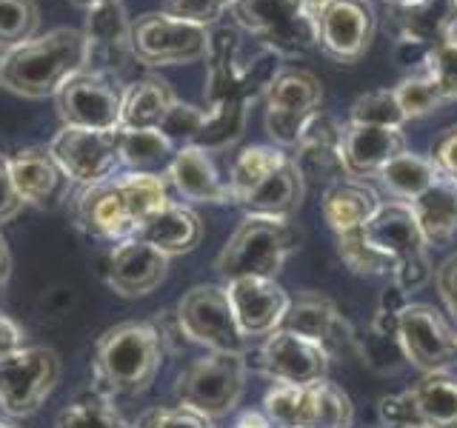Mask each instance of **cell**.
Wrapping results in <instances>:
<instances>
[{
	"label": "cell",
	"instance_id": "obj_1",
	"mask_svg": "<svg viewBox=\"0 0 457 428\" xmlns=\"http://www.w3.org/2000/svg\"><path fill=\"white\" fill-rule=\"evenodd\" d=\"M86 69L83 29L61 26L46 35H35L4 54L0 86L18 97H54L61 86Z\"/></svg>",
	"mask_w": 457,
	"mask_h": 428
},
{
	"label": "cell",
	"instance_id": "obj_2",
	"mask_svg": "<svg viewBox=\"0 0 457 428\" xmlns=\"http://www.w3.org/2000/svg\"><path fill=\"white\" fill-rule=\"evenodd\" d=\"M163 346L152 323L114 325L97 340L95 377L106 394H140L161 368Z\"/></svg>",
	"mask_w": 457,
	"mask_h": 428
},
{
	"label": "cell",
	"instance_id": "obj_3",
	"mask_svg": "<svg viewBox=\"0 0 457 428\" xmlns=\"http://www.w3.org/2000/svg\"><path fill=\"white\" fill-rule=\"evenodd\" d=\"M300 249V232L292 220L246 218L226 240L214 268L228 283L237 277H278L283 263Z\"/></svg>",
	"mask_w": 457,
	"mask_h": 428
},
{
	"label": "cell",
	"instance_id": "obj_4",
	"mask_svg": "<svg viewBox=\"0 0 457 428\" xmlns=\"http://www.w3.org/2000/svg\"><path fill=\"white\" fill-rule=\"evenodd\" d=\"M226 14L275 57H303L318 49L309 0H232Z\"/></svg>",
	"mask_w": 457,
	"mask_h": 428
},
{
	"label": "cell",
	"instance_id": "obj_5",
	"mask_svg": "<svg viewBox=\"0 0 457 428\" xmlns=\"http://www.w3.org/2000/svg\"><path fill=\"white\" fill-rule=\"evenodd\" d=\"M263 414L278 428H352L354 406L332 380L306 385L275 383L263 397Z\"/></svg>",
	"mask_w": 457,
	"mask_h": 428
},
{
	"label": "cell",
	"instance_id": "obj_6",
	"mask_svg": "<svg viewBox=\"0 0 457 428\" xmlns=\"http://www.w3.org/2000/svg\"><path fill=\"white\" fill-rule=\"evenodd\" d=\"M263 126L271 143L280 149H295L309 120L323 106V83L309 69L283 66L271 75L266 92Z\"/></svg>",
	"mask_w": 457,
	"mask_h": 428
},
{
	"label": "cell",
	"instance_id": "obj_7",
	"mask_svg": "<svg viewBox=\"0 0 457 428\" xmlns=\"http://www.w3.org/2000/svg\"><path fill=\"white\" fill-rule=\"evenodd\" d=\"M246 391V360L243 354L212 351L195 360L178 377L175 397L186 408L206 414L209 420L226 417Z\"/></svg>",
	"mask_w": 457,
	"mask_h": 428
},
{
	"label": "cell",
	"instance_id": "obj_8",
	"mask_svg": "<svg viewBox=\"0 0 457 428\" xmlns=\"http://www.w3.org/2000/svg\"><path fill=\"white\" fill-rule=\"evenodd\" d=\"M209 29L171 18L163 9L132 21V57L143 66H189L206 61Z\"/></svg>",
	"mask_w": 457,
	"mask_h": 428
},
{
	"label": "cell",
	"instance_id": "obj_9",
	"mask_svg": "<svg viewBox=\"0 0 457 428\" xmlns=\"http://www.w3.org/2000/svg\"><path fill=\"white\" fill-rule=\"evenodd\" d=\"M318 49L335 63H357L375 40L378 18L369 0H309Z\"/></svg>",
	"mask_w": 457,
	"mask_h": 428
},
{
	"label": "cell",
	"instance_id": "obj_10",
	"mask_svg": "<svg viewBox=\"0 0 457 428\" xmlns=\"http://www.w3.org/2000/svg\"><path fill=\"white\" fill-rule=\"evenodd\" d=\"M397 61L420 69L426 54L457 35V0H409L386 6Z\"/></svg>",
	"mask_w": 457,
	"mask_h": 428
},
{
	"label": "cell",
	"instance_id": "obj_11",
	"mask_svg": "<svg viewBox=\"0 0 457 428\" xmlns=\"http://www.w3.org/2000/svg\"><path fill=\"white\" fill-rule=\"evenodd\" d=\"M178 320L189 342L218 354H246L249 337L237 325L226 285H195L178 303Z\"/></svg>",
	"mask_w": 457,
	"mask_h": 428
},
{
	"label": "cell",
	"instance_id": "obj_12",
	"mask_svg": "<svg viewBox=\"0 0 457 428\" xmlns=\"http://www.w3.org/2000/svg\"><path fill=\"white\" fill-rule=\"evenodd\" d=\"M61 380V357L52 349L32 346L0 360V411L9 417H26L43 406Z\"/></svg>",
	"mask_w": 457,
	"mask_h": 428
},
{
	"label": "cell",
	"instance_id": "obj_13",
	"mask_svg": "<svg viewBox=\"0 0 457 428\" xmlns=\"http://www.w3.org/2000/svg\"><path fill=\"white\" fill-rule=\"evenodd\" d=\"M397 342L406 363L428 371H449L457 363V328L428 303H409L397 314Z\"/></svg>",
	"mask_w": 457,
	"mask_h": 428
},
{
	"label": "cell",
	"instance_id": "obj_14",
	"mask_svg": "<svg viewBox=\"0 0 457 428\" xmlns=\"http://www.w3.org/2000/svg\"><path fill=\"white\" fill-rule=\"evenodd\" d=\"M54 103L63 126L97 128V132L120 128L123 89L118 80L100 75V71L83 69L78 75H71L61 86V92L54 95Z\"/></svg>",
	"mask_w": 457,
	"mask_h": 428
},
{
	"label": "cell",
	"instance_id": "obj_15",
	"mask_svg": "<svg viewBox=\"0 0 457 428\" xmlns=\"http://www.w3.org/2000/svg\"><path fill=\"white\" fill-rule=\"evenodd\" d=\"M49 152L61 166V171L80 185H95L118 175L120 166V137L114 132L97 128L63 126L49 143Z\"/></svg>",
	"mask_w": 457,
	"mask_h": 428
},
{
	"label": "cell",
	"instance_id": "obj_16",
	"mask_svg": "<svg viewBox=\"0 0 457 428\" xmlns=\"http://www.w3.org/2000/svg\"><path fill=\"white\" fill-rule=\"evenodd\" d=\"M78 223L89 237L120 243L137 237L143 218L135 206L123 175L86 185L78 200Z\"/></svg>",
	"mask_w": 457,
	"mask_h": 428
},
{
	"label": "cell",
	"instance_id": "obj_17",
	"mask_svg": "<svg viewBox=\"0 0 457 428\" xmlns=\"http://www.w3.org/2000/svg\"><path fill=\"white\" fill-rule=\"evenodd\" d=\"M332 357L326 354L320 342H314L289 328H278L266 337V342L257 351V368L275 383L306 385L314 380H323Z\"/></svg>",
	"mask_w": 457,
	"mask_h": 428
},
{
	"label": "cell",
	"instance_id": "obj_18",
	"mask_svg": "<svg viewBox=\"0 0 457 428\" xmlns=\"http://www.w3.org/2000/svg\"><path fill=\"white\" fill-rule=\"evenodd\" d=\"M343 140H346V123H340L335 114H326L323 109L314 114L292 154L306 183H318L328 189L332 183L349 177Z\"/></svg>",
	"mask_w": 457,
	"mask_h": 428
},
{
	"label": "cell",
	"instance_id": "obj_19",
	"mask_svg": "<svg viewBox=\"0 0 457 428\" xmlns=\"http://www.w3.org/2000/svg\"><path fill=\"white\" fill-rule=\"evenodd\" d=\"M280 328L303 334L314 342H320L326 354L332 357H349L352 351H361V337L354 334L349 320L337 311V306L328 297L318 292H306L292 300L289 314Z\"/></svg>",
	"mask_w": 457,
	"mask_h": 428
},
{
	"label": "cell",
	"instance_id": "obj_20",
	"mask_svg": "<svg viewBox=\"0 0 457 428\" xmlns=\"http://www.w3.org/2000/svg\"><path fill=\"white\" fill-rule=\"evenodd\" d=\"M237 325L246 337H269L283 325L292 297L275 277H237L226 283Z\"/></svg>",
	"mask_w": 457,
	"mask_h": 428
},
{
	"label": "cell",
	"instance_id": "obj_21",
	"mask_svg": "<svg viewBox=\"0 0 457 428\" xmlns=\"http://www.w3.org/2000/svg\"><path fill=\"white\" fill-rule=\"evenodd\" d=\"M86 69L100 71V75L114 78L123 63L135 61L132 57V21L123 9L120 0L95 6L86 12Z\"/></svg>",
	"mask_w": 457,
	"mask_h": 428
},
{
	"label": "cell",
	"instance_id": "obj_22",
	"mask_svg": "<svg viewBox=\"0 0 457 428\" xmlns=\"http://www.w3.org/2000/svg\"><path fill=\"white\" fill-rule=\"evenodd\" d=\"M166 268H169L166 254L149 246L146 240L129 237L112 249L106 277L120 297H143L166 280Z\"/></svg>",
	"mask_w": 457,
	"mask_h": 428
},
{
	"label": "cell",
	"instance_id": "obj_23",
	"mask_svg": "<svg viewBox=\"0 0 457 428\" xmlns=\"http://www.w3.org/2000/svg\"><path fill=\"white\" fill-rule=\"evenodd\" d=\"M166 180L175 185L178 194L189 200V203H212V206L235 203L228 180L220 177L212 154L200 146L178 149L166 169Z\"/></svg>",
	"mask_w": 457,
	"mask_h": 428
},
{
	"label": "cell",
	"instance_id": "obj_24",
	"mask_svg": "<svg viewBox=\"0 0 457 428\" xmlns=\"http://www.w3.org/2000/svg\"><path fill=\"white\" fill-rule=\"evenodd\" d=\"M406 152L403 128L375 126V123H346V140H343V157H346L349 177H378L380 169Z\"/></svg>",
	"mask_w": 457,
	"mask_h": 428
},
{
	"label": "cell",
	"instance_id": "obj_25",
	"mask_svg": "<svg viewBox=\"0 0 457 428\" xmlns=\"http://www.w3.org/2000/svg\"><path fill=\"white\" fill-rule=\"evenodd\" d=\"M363 235L371 246L380 249L386 257H392L395 263L420 254V251H428V243L420 232V223L414 218L411 206L403 203V200L380 203L378 211L366 220Z\"/></svg>",
	"mask_w": 457,
	"mask_h": 428
},
{
	"label": "cell",
	"instance_id": "obj_26",
	"mask_svg": "<svg viewBox=\"0 0 457 428\" xmlns=\"http://www.w3.org/2000/svg\"><path fill=\"white\" fill-rule=\"evenodd\" d=\"M306 180L300 175L295 157H289L280 169L263 177L254 189L240 197V209L246 211V218H271V220H292L295 211L303 203Z\"/></svg>",
	"mask_w": 457,
	"mask_h": 428
},
{
	"label": "cell",
	"instance_id": "obj_27",
	"mask_svg": "<svg viewBox=\"0 0 457 428\" xmlns=\"http://www.w3.org/2000/svg\"><path fill=\"white\" fill-rule=\"evenodd\" d=\"M9 171L23 206H46L49 200L63 192V183L69 180L52 152L43 146L14 152L9 157Z\"/></svg>",
	"mask_w": 457,
	"mask_h": 428
},
{
	"label": "cell",
	"instance_id": "obj_28",
	"mask_svg": "<svg viewBox=\"0 0 457 428\" xmlns=\"http://www.w3.org/2000/svg\"><path fill=\"white\" fill-rule=\"evenodd\" d=\"M380 203L383 200L366 180L343 177L328 185V189H323L320 211L335 235H349V232H357V228H363Z\"/></svg>",
	"mask_w": 457,
	"mask_h": 428
},
{
	"label": "cell",
	"instance_id": "obj_29",
	"mask_svg": "<svg viewBox=\"0 0 457 428\" xmlns=\"http://www.w3.org/2000/svg\"><path fill=\"white\" fill-rule=\"evenodd\" d=\"M137 237L146 240L149 246H154L166 257H178L197 246L200 237H204V223H200L195 209L169 200L161 211H154L152 218L140 226Z\"/></svg>",
	"mask_w": 457,
	"mask_h": 428
},
{
	"label": "cell",
	"instance_id": "obj_30",
	"mask_svg": "<svg viewBox=\"0 0 457 428\" xmlns=\"http://www.w3.org/2000/svg\"><path fill=\"white\" fill-rule=\"evenodd\" d=\"M409 206L428 246H446V243L457 240V180L440 171L435 183L414 197Z\"/></svg>",
	"mask_w": 457,
	"mask_h": 428
},
{
	"label": "cell",
	"instance_id": "obj_31",
	"mask_svg": "<svg viewBox=\"0 0 457 428\" xmlns=\"http://www.w3.org/2000/svg\"><path fill=\"white\" fill-rule=\"evenodd\" d=\"M178 95L161 78H140L123 89L120 128H161Z\"/></svg>",
	"mask_w": 457,
	"mask_h": 428
},
{
	"label": "cell",
	"instance_id": "obj_32",
	"mask_svg": "<svg viewBox=\"0 0 457 428\" xmlns=\"http://www.w3.org/2000/svg\"><path fill=\"white\" fill-rule=\"evenodd\" d=\"M423 428H457V374L428 371L411 385Z\"/></svg>",
	"mask_w": 457,
	"mask_h": 428
},
{
	"label": "cell",
	"instance_id": "obj_33",
	"mask_svg": "<svg viewBox=\"0 0 457 428\" xmlns=\"http://www.w3.org/2000/svg\"><path fill=\"white\" fill-rule=\"evenodd\" d=\"M120 137V166L143 175H161L175 157L171 143L161 128H118Z\"/></svg>",
	"mask_w": 457,
	"mask_h": 428
},
{
	"label": "cell",
	"instance_id": "obj_34",
	"mask_svg": "<svg viewBox=\"0 0 457 428\" xmlns=\"http://www.w3.org/2000/svg\"><path fill=\"white\" fill-rule=\"evenodd\" d=\"M440 175V169L435 166L432 157L414 154V152H400L395 160H389L380 169V185L389 192L395 200H403V203H411L414 197L423 194L428 185L435 183V177Z\"/></svg>",
	"mask_w": 457,
	"mask_h": 428
},
{
	"label": "cell",
	"instance_id": "obj_35",
	"mask_svg": "<svg viewBox=\"0 0 457 428\" xmlns=\"http://www.w3.org/2000/svg\"><path fill=\"white\" fill-rule=\"evenodd\" d=\"M249 103L252 100H246V97H232V100H223V103H218V106H209L206 123H204V128H200V135L192 146L206 149L209 154L235 146V143L240 140V135L246 132Z\"/></svg>",
	"mask_w": 457,
	"mask_h": 428
},
{
	"label": "cell",
	"instance_id": "obj_36",
	"mask_svg": "<svg viewBox=\"0 0 457 428\" xmlns=\"http://www.w3.org/2000/svg\"><path fill=\"white\" fill-rule=\"evenodd\" d=\"M289 152L275 146V143H257V146H246L232 163L228 171V189H232L235 203H240V197H246L257 183L269 177L271 171L280 169L289 160Z\"/></svg>",
	"mask_w": 457,
	"mask_h": 428
},
{
	"label": "cell",
	"instance_id": "obj_37",
	"mask_svg": "<svg viewBox=\"0 0 457 428\" xmlns=\"http://www.w3.org/2000/svg\"><path fill=\"white\" fill-rule=\"evenodd\" d=\"M54 428H135V425H129L120 417V411L109 403L106 394L89 391L80 394L75 403H69L57 414Z\"/></svg>",
	"mask_w": 457,
	"mask_h": 428
},
{
	"label": "cell",
	"instance_id": "obj_38",
	"mask_svg": "<svg viewBox=\"0 0 457 428\" xmlns=\"http://www.w3.org/2000/svg\"><path fill=\"white\" fill-rule=\"evenodd\" d=\"M395 97H397V106L400 111L406 114V120H418V118H426V114H432L437 106L446 103V97H443L440 86L435 83V78L428 75V71L420 66L414 69L411 75H406L395 86Z\"/></svg>",
	"mask_w": 457,
	"mask_h": 428
},
{
	"label": "cell",
	"instance_id": "obj_39",
	"mask_svg": "<svg viewBox=\"0 0 457 428\" xmlns=\"http://www.w3.org/2000/svg\"><path fill=\"white\" fill-rule=\"evenodd\" d=\"M337 254L343 266L354 275H366V277H378V275H392L395 260L386 257L380 249H375L371 243L366 240L363 228L349 235H337Z\"/></svg>",
	"mask_w": 457,
	"mask_h": 428
},
{
	"label": "cell",
	"instance_id": "obj_40",
	"mask_svg": "<svg viewBox=\"0 0 457 428\" xmlns=\"http://www.w3.org/2000/svg\"><path fill=\"white\" fill-rule=\"evenodd\" d=\"M40 26L35 0H0V54L32 40Z\"/></svg>",
	"mask_w": 457,
	"mask_h": 428
},
{
	"label": "cell",
	"instance_id": "obj_41",
	"mask_svg": "<svg viewBox=\"0 0 457 428\" xmlns=\"http://www.w3.org/2000/svg\"><path fill=\"white\" fill-rule=\"evenodd\" d=\"M349 123H375V126L403 128L409 120H406V114L400 111L395 92L392 89H378V92L361 95L354 100L352 111H349Z\"/></svg>",
	"mask_w": 457,
	"mask_h": 428
},
{
	"label": "cell",
	"instance_id": "obj_42",
	"mask_svg": "<svg viewBox=\"0 0 457 428\" xmlns=\"http://www.w3.org/2000/svg\"><path fill=\"white\" fill-rule=\"evenodd\" d=\"M204 123H206V109H197L192 103L175 100V106L169 109V114L161 123V132L175 143V149H183V146H192L197 140Z\"/></svg>",
	"mask_w": 457,
	"mask_h": 428
},
{
	"label": "cell",
	"instance_id": "obj_43",
	"mask_svg": "<svg viewBox=\"0 0 457 428\" xmlns=\"http://www.w3.org/2000/svg\"><path fill=\"white\" fill-rule=\"evenodd\" d=\"M423 69L435 78L443 97H446V103L457 100V35L428 52Z\"/></svg>",
	"mask_w": 457,
	"mask_h": 428
},
{
	"label": "cell",
	"instance_id": "obj_44",
	"mask_svg": "<svg viewBox=\"0 0 457 428\" xmlns=\"http://www.w3.org/2000/svg\"><path fill=\"white\" fill-rule=\"evenodd\" d=\"M135 428H218V425H214V420H209L206 414L178 403L169 408H161V406L149 408L146 414H140Z\"/></svg>",
	"mask_w": 457,
	"mask_h": 428
},
{
	"label": "cell",
	"instance_id": "obj_45",
	"mask_svg": "<svg viewBox=\"0 0 457 428\" xmlns=\"http://www.w3.org/2000/svg\"><path fill=\"white\" fill-rule=\"evenodd\" d=\"M232 0H163V12L171 18L189 21L197 26H218V21L228 12Z\"/></svg>",
	"mask_w": 457,
	"mask_h": 428
},
{
	"label": "cell",
	"instance_id": "obj_46",
	"mask_svg": "<svg viewBox=\"0 0 457 428\" xmlns=\"http://www.w3.org/2000/svg\"><path fill=\"white\" fill-rule=\"evenodd\" d=\"M378 417H380L383 428H423V420H420L418 406H414L411 389L383 397L378 403Z\"/></svg>",
	"mask_w": 457,
	"mask_h": 428
},
{
	"label": "cell",
	"instance_id": "obj_47",
	"mask_svg": "<svg viewBox=\"0 0 457 428\" xmlns=\"http://www.w3.org/2000/svg\"><path fill=\"white\" fill-rule=\"evenodd\" d=\"M432 277H435V268H432V260H428V251L406 257V260L395 263V268H392V280L403 294L423 289Z\"/></svg>",
	"mask_w": 457,
	"mask_h": 428
},
{
	"label": "cell",
	"instance_id": "obj_48",
	"mask_svg": "<svg viewBox=\"0 0 457 428\" xmlns=\"http://www.w3.org/2000/svg\"><path fill=\"white\" fill-rule=\"evenodd\" d=\"M435 283H437V292H440L443 306H446L452 323L457 325V254L446 257V260L437 266Z\"/></svg>",
	"mask_w": 457,
	"mask_h": 428
},
{
	"label": "cell",
	"instance_id": "obj_49",
	"mask_svg": "<svg viewBox=\"0 0 457 428\" xmlns=\"http://www.w3.org/2000/svg\"><path fill=\"white\" fill-rule=\"evenodd\" d=\"M432 160L446 177L457 180V123L446 128L432 146Z\"/></svg>",
	"mask_w": 457,
	"mask_h": 428
},
{
	"label": "cell",
	"instance_id": "obj_50",
	"mask_svg": "<svg viewBox=\"0 0 457 428\" xmlns=\"http://www.w3.org/2000/svg\"><path fill=\"white\" fill-rule=\"evenodd\" d=\"M21 209H23V200H21L18 189H14V180L9 171V157L0 154V223L12 220Z\"/></svg>",
	"mask_w": 457,
	"mask_h": 428
},
{
	"label": "cell",
	"instance_id": "obj_51",
	"mask_svg": "<svg viewBox=\"0 0 457 428\" xmlns=\"http://www.w3.org/2000/svg\"><path fill=\"white\" fill-rule=\"evenodd\" d=\"M23 349V328L6 314H0V360Z\"/></svg>",
	"mask_w": 457,
	"mask_h": 428
},
{
	"label": "cell",
	"instance_id": "obj_52",
	"mask_svg": "<svg viewBox=\"0 0 457 428\" xmlns=\"http://www.w3.org/2000/svg\"><path fill=\"white\" fill-rule=\"evenodd\" d=\"M9 277H12V254H9L6 240L0 237V303H4V297H6Z\"/></svg>",
	"mask_w": 457,
	"mask_h": 428
},
{
	"label": "cell",
	"instance_id": "obj_53",
	"mask_svg": "<svg viewBox=\"0 0 457 428\" xmlns=\"http://www.w3.org/2000/svg\"><path fill=\"white\" fill-rule=\"evenodd\" d=\"M235 428H278V425L271 423L263 411H243L235 423Z\"/></svg>",
	"mask_w": 457,
	"mask_h": 428
},
{
	"label": "cell",
	"instance_id": "obj_54",
	"mask_svg": "<svg viewBox=\"0 0 457 428\" xmlns=\"http://www.w3.org/2000/svg\"><path fill=\"white\" fill-rule=\"evenodd\" d=\"M71 4H75L78 9H95V6H104V4H112V0H71Z\"/></svg>",
	"mask_w": 457,
	"mask_h": 428
},
{
	"label": "cell",
	"instance_id": "obj_55",
	"mask_svg": "<svg viewBox=\"0 0 457 428\" xmlns=\"http://www.w3.org/2000/svg\"><path fill=\"white\" fill-rule=\"evenodd\" d=\"M0 428H14V425H12L9 420H4V417H0Z\"/></svg>",
	"mask_w": 457,
	"mask_h": 428
},
{
	"label": "cell",
	"instance_id": "obj_56",
	"mask_svg": "<svg viewBox=\"0 0 457 428\" xmlns=\"http://www.w3.org/2000/svg\"><path fill=\"white\" fill-rule=\"evenodd\" d=\"M392 4H409V0H386V6H392Z\"/></svg>",
	"mask_w": 457,
	"mask_h": 428
},
{
	"label": "cell",
	"instance_id": "obj_57",
	"mask_svg": "<svg viewBox=\"0 0 457 428\" xmlns=\"http://www.w3.org/2000/svg\"><path fill=\"white\" fill-rule=\"evenodd\" d=\"M0 66H4V54H0Z\"/></svg>",
	"mask_w": 457,
	"mask_h": 428
}]
</instances>
